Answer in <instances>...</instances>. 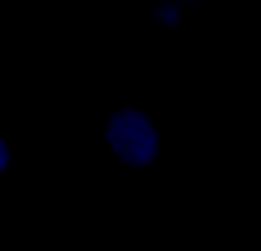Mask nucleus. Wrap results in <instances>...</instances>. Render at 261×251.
I'll use <instances>...</instances> for the list:
<instances>
[{"instance_id":"f257e3e1","label":"nucleus","mask_w":261,"mask_h":251,"mask_svg":"<svg viewBox=\"0 0 261 251\" xmlns=\"http://www.w3.org/2000/svg\"><path fill=\"white\" fill-rule=\"evenodd\" d=\"M109 148H114L123 162H153L158 158V128L148 123V114H138V108H118L114 118H109Z\"/></svg>"},{"instance_id":"f03ea898","label":"nucleus","mask_w":261,"mask_h":251,"mask_svg":"<svg viewBox=\"0 0 261 251\" xmlns=\"http://www.w3.org/2000/svg\"><path fill=\"white\" fill-rule=\"evenodd\" d=\"M5 162H10V148H5V138H0V173H5Z\"/></svg>"}]
</instances>
